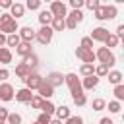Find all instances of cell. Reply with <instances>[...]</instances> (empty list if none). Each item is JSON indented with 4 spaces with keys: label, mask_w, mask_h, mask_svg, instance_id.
Segmentation results:
<instances>
[{
    "label": "cell",
    "mask_w": 124,
    "mask_h": 124,
    "mask_svg": "<svg viewBox=\"0 0 124 124\" xmlns=\"http://www.w3.org/2000/svg\"><path fill=\"white\" fill-rule=\"evenodd\" d=\"M95 58H97L101 64L108 66V68L116 64V56L112 54V50H108V48H105V46H99V48H97V52H95Z\"/></svg>",
    "instance_id": "obj_1"
},
{
    "label": "cell",
    "mask_w": 124,
    "mask_h": 124,
    "mask_svg": "<svg viewBox=\"0 0 124 124\" xmlns=\"http://www.w3.org/2000/svg\"><path fill=\"white\" fill-rule=\"evenodd\" d=\"M64 81L68 83V87H70V91H72V99L83 93V89H81V81L78 79L76 74H66V76H64Z\"/></svg>",
    "instance_id": "obj_2"
},
{
    "label": "cell",
    "mask_w": 124,
    "mask_h": 124,
    "mask_svg": "<svg viewBox=\"0 0 124 124\" xmlns=\"http://www.w3.org/2000/svg\"><path fill=\"white\" fill-rule=\"evenodd\" d=\"M52 35H54V31L50 29V25H45V27H41V29L35 33V39H37L41 45H48V43L52 41Z\"/></svg>",
    "instance_id": "obj_3"
},
{
    "label": "cell",
    "mask_w": 124,
    "mask_h": 124,
    "mask_svg": "<svg viewBox=\"0 0 124 124\" xmlns=\"http://www.w3.org/2000/svg\"><path fill=\"white\" fill-rule=\"evenodd\" d=\"M76 56H78L83 64H93V62L97 60L93 50H85V48H81V46H78V48H76Z\"/></svg>",
    "instance_id": "obj_4"
},
{
    "label": "cell",
    "mask_w": 124,
    "mask_h": 124,
    "mask_svg": "<svg viewBox=\"0 0 124 124\" xmlns=\"http://www.w3.org/2000/svg\"><path fill=\"white\" fill-rule=\"evenodd\" d=\"M45 79L39 76V74H35V72H31L27 78H25V87L29 89V91H33V89H39V85L43 83Z\"/></svg>",
    "instance_id": "obj_5"
},
{
    "label": "cell",
    "mask_w": 124,
    "mask_h": 124,
    "mask_svg": "<svg viewBox=\"0 0 124 124\" xmlns=\"http://www.w3.org/2000/svg\"><path fill=\"white\" fill-rule=\"evenodd\" d=\"M48 12L52 14V17H66V4L54 0V2L50 4V10H48Z\"/></svg>",
    "instance_id": "obj_6"
},
{
    "label": "cell",
    "mask_w": 124,
    "mask_h": 124,
    "mask_svg": "<svg viewBox=\"0 0 124 124\" xmlns=\"http://www.w3.org/2000/svg\"><path fill=\"white\" fill-rule=\"evenodd\" d=\"M16 31H19V27H17V21H16V19L6 21V23H0V33H4L6 37H8V35H14Z\"/></svg>",
    "instance_id": "obj_7"
},
{
    "label": "cell",
    "mask_w": 124,
    "mask_h": 124,
    "mask_svg": "<svg viewBox=\"0 0 124 124\" xmlns=\"http://www.w3.org/2000/svg\"><path fill=\"white\" fill-rule=\"evenodd\" d=\"M108 37V29H105V27H95L93 31H91V41H99V43H105V39Z\"/></svg>",
    "instance_id": "obj_8"
},
{
    "label": "cell",
    "mask_w": 124,
    "mask_h": 124,
    "mask_svg": "<svg viewBox=\"0 0 124 124\" xmlns=\"http://www.w3.org/2000/svg\"><path fill=\"white\" fill-rule=\"evenodd\" d=\"M46 83L54 89V87H58V85H62V83H64V76H62V74H58V72H50V74L46 76Z\"/></svg>",
    "instance_id": "obj_9"
},
{
    "label": "cell",
    "mask_w": 124,
    "mask_h": 124,
    "mask_svg": "<svg viewBox=\"0 0 124 124\" xmlns=\"http://www.w3.org/2000/svg\"><path fill=\"white\" fill-rule=\"evenodd\" d=\"M37 91H39V97H41V99H45V101H48V99L54 95V89H52L46 81H43V83L39 85V89H37Z\"/></svg>",
    "instance_id": "obj_10"
},
{
    "label": "cell",
    "mask_w": 124,
    "mask_h": 124,
    "mask_svg": "<svg viewBox=\"0 0 124 124\" xmlns=\"http://www.w3.org/2000/svg\"><path fill=\"white\" fill-rule=\"evenodd\" d=\"M17 35H19V39H21V43H29V45H31V41L35 39V31H33L31 27H21Z\"/></svg>",
    "instance_id": "obj_11"
},
{
    "label": "cell",
    "mask_w": 124,
    "mask_h": 124,
    "mask_svg": "<svg viewBox=\"0 0 124 124\" xmlns=\"http://www.w3.org/2000/svg\"><path fill=\"white\" fill-rule=\"evenodd\" d=\"M0 99L2 101H12L14 99V87L10 83H2L0 85Z\"/></svg>",
    "instance_id": "obj_12"
},
{
    "label": "cell",
    "mask_w": 124,
    "mask_h": 124,
    "mask_svg": "<svg viewBox=\"0 0 124 124\" xmlns=\"http://www.w3.org/2000/svg\"><path fill=\"white\" fill-rule=\"evenodd\" d=\"M14 97H16V101H19V103H29V101H31V97H33V93H31L27 87H23V89L16 91V93H14Z\"/></svg>",
    "instance_id": "obj_13"
},
{
    "label": "cell",
    "mask_w": 124,
    "mask_h": 124,
    "mask_svg": "<svg viewBox=\"0 0 124 124\" xmlns=\"http://www.w3.org/2000/svg\"><path fill=\"white\" fill-rule=\"evenodd\" d=\"M31 72H33V70H31V68H29L25 62H19V64L16 66V76H17V78H21L23 81H25V78H27Z\"/></svg>",
    "instance_id": "obj_14"
},
{
    "label": "cell",
    "mask_w": 124,
    "mask_h": 124,
    "mask_svg": "<svg viewBox=\"0 0 124 124\" xmlns=\"http://www.w3.org/2000/svg\"><path fill=\"white\" fill-rule=\"evenodd\" d=\"M23 14H25V6L19 4V2H14L12 8H10V16H12L14 19H17V17H21Z\"/></svg>",
    "instance_id": "obj_15"
},
{
    "label": "cell",
    "mask_w": 124,
    "mask_h": 124,
    "mask_svg": "<svg viewBox=\"0 0 124 124\" xmlns=\"http://www.w3.org/2000/svg\"><path fill=\"white\" fill-rule=\"evenodd\" d=\"M16 52H17L21 58H25V56H29L33 50H31V45H29V43H19V45L16 46Z\"/></svg>",
    "instance_id": "obj_16"
},
{
    "label": "cell",
    "mask_w": 124,
    "mask_h": 124,
    "mask_svg": "<svg viewBox=\"0 0 124 124\" xmlns=\"http://www.w3.org/2000/svg\"><path fill=\"white\" fill-rule=\"evenodd\" d=\"M97 85H99V78L93 74V76H89V78H85V79H83L81 89H93V87H97Z\"/></svg>",
    "instance_id": "obj_17"
},
{
    "label": "cell",
    "mask_w": 124,
    "mask_h": 124,
    "mask_svg": "<svg viewBox=\"0 0 124 124\" xmlns=\"http://www.w3.org/2000/svg\"><path fill=\"white\" fill-rule=\"evenodd\" d=\"M54 114H56V120H60V122L72 116V114H70V108H68V107H56Z\"/></svg>",
    "instance_id": "obj_18"
},
{
    "label": "cell",
    "mask_w": 124,
    "mask_h": 124,
    "mask_svg": "<svg viewBox=\"0 0 124 124\" xmlns=\"http://www.w3.org/2000/svg\"><path fill=\"white\" fill-rule=\"evenodd\" d=\"M12 62V50L8 46H2L0 48V64H10Z\"/></svg>",
    "instance_id": "obj_19"
},
{
    "label": "cell",
    "mask_w": 124,
    "mask_h": 124,
    "mask_svg": "<svg viewBox=\"0 0 124 124\" xmlns=\"http://www.w3.org/2000/svg\"><path fill=\"white\" fill-rule=\"evenodd\" d=\"M107 76H108V81H110V83H114V85H120V83H122V72L112 70V72H108Z\"/></svg>",
    "instance_id": "obj_20"
},
{
    "label": "cell",
    "mask_w": 124,
    "mask_h": 124,
    "mask_svg": "<svg viewBox=\"0 0 124 124\" xmlns=\"http://www.w3.org/2000/svg\"><path fill=\"white\" fill-rule=\"evenodd\" d=\"M39 21H41L43 27H45V25H50V21H52V14H50L48 10H43V12L39 14Z\"/></svg>",
    "instance_id": "obj_21"
},
{
    "label": "cell",
    "mask_w": 124,
    "mask_h": 124,
    "mask_svg": "<svg viewBox=\"0 0 124 124\" xmlns=\"http://www.w3.org/2000/svg\"><path fill=\"white\" fill-rule=\"evenodd\" d=\"M50 29H52V31H62V29H66V25H64V17H52V21H50Z\"/></svg>",
    "instance_id": "obj_22"
},
{
    "label": "cell",
    "mask_w": 124,
    "mask_h": 124,
    "mask_svg": "<svg viewBox=\"0 0 124 124\" xmlns=\"http://www.w3.org/2000/svg\"><path fill=\"white\" fill-rule=\"evenodd\" d=\"M79 74H81V76H85V78H89V76H93V74H95V66H93V64H81Z\"/></svg>",
    "instance_id": "obj_23"
},
{
    "label": "cell",
    "mask_w": 124,
    "mask_h": 124,
    "mask_svg": "<svg viewBox=\"0 0 124 124\" xmlns=\"http://www.w3.org/2000/svg\"><path fill=\"white\" fill-rule=\"evenodd\" d=\"M41 110L45 112V114H48V116H52L54 114V110H56V107L50 103V101H43V105H41Z\"/></svg>",
    "instance_id": "obj_24"
},
{
    "label": "cell",
    "mask_w": 124,
    "mask_h": 124,
    "mask_svg": "<svg viewBox=\"0 0 124 124\" xmlns=\"http://www.w3.org/2000/svg\"><path fill=\"white\" fill-rule=\"evenodd\" d=\"M118 41H120V39H118L116 35H112V33H108V37L105 39V45H107L105 48H108V50H110L112 46H116V45H118Z\"/></svg>",
    "instance_id": "obj_25"
},
{
    "label": "cell",
    "mask_w": 124,
    "mask_h": 124,
    "mask_svg": "<svg viewBox=\"0 0 124 124\" xmlns=\"http://www.w3.org/2000/svg\"><path fill=\"white\" fill-rule=\"evenodd\" d=\"M91 107H93V110H103V108H107V101L105 99H101V97H97V99H93V103H91Z\"/></svg>",
    "instance_id": "obj_26"
},
{
    "label": "cell",
    "mask_w": 124,
    "mask_h": 124,
    "mask_svg": "<svg viewBox=\"0 0 124 124\" xmlns=\"http://www.w3.org/2000/svg\"><path fill=\"white\" fill-rule=\"evenodd\" d=\"M19 43H21V39H19V35H17V33H14V35H8V37H6V45H8V46H17Z\"/></svg>",
    "instance_id": "obj_27"
},
{
    "label": "cell",
    "mask_w": 124,
    "mask_h": 124,
    "mask_svg": "<svg viewBox=\"0 0 124 124\" xmlns=\"http://www.w3.org/2000/svg\"><path fill=\"white\" fill-rule=\"evenodd\" d=\"M107 74H108V66H105V64L95 66V76H97V78H105Z\"/></svg>",
    "instance_id": "obj_28"
},
{
    "label": "cell",
    "mask_w": 124,
    "mask_h": 124,
    "mask_svg": "<svg viewBox=\"0 0 124 124\" xmlns=\"http://www.w3.org/2000/svg\"><path fill=\"white\" fill-rule=\"evenodd\" d=\"M6 124H21V114H17V112H10Z\"/></svg>",
    "instance_id": "obj_29"
},
{
    "label": "cell",
    "mask_w": 124,
    "mask_h": 124,
    "mask_svg": "<svg viewBox=\"0 0 124 124\" xmlns=\"http://www.w3.org/2000/svg\"><path fill=\"white\" fill-rule=\"evenodd\" d=\"M23 62H25V64H27V66H29L31 70H33V68H35V66L39 64V62H37V56H35L33 52H31L29 56H25V58H23Z\"/></svg>",
    "instance_id": "obj_30"
},
{
    "label": "cell",
    "mask_w": 124,
    "mask_h": 124,
    "mask_svg": "<svg viewBox=\"0 0 124 124\" xmlns=\"http://www.w3.org/2000/svg\"><path fill=\"white\" fill-rule=\"evenodd\" d=\"M114 97H116L118 103L124 101V85H122V83H120V85H114Z\"/></svg>",
    "instance_id": "obj_31"
},
{
    "label": "cell",
    "mask_w": 124,
    "mask_h": 124,
    "mask_svg": "<svg viewBox=\"0 0 124 124\" xmlns=\"http://www.w3.org/2000/svg\"><path fill=\"white\" fill-rule=\"evenodd\" d=\"M105 14H107V19H112V17H116L118 10H116V6H105Z\"/></svg>",
    "instance_id": "obj_32"
},
{
    "label": "cell",
    "mask_w": 124,
    "mask_h": 124,
    "mask_svg": "<svg viewBox=\"0 0 124 124\" xmlns=\"http://www.w3.org/2000/svg\"><path fill=\"white\" fill-rule=\"evenodd\" d=\"M43 101H45V99H41L39 95H33V97H31V101H29V105H31V108H41Z\"/></svg>",
    "instance_id": "obj_33"
},
{
    "label": "cell",
    "mask_w": 124,
    "mask_h": 124,
    "mask_svg": "<svg viewBox=\"0 0 124 124\" xmlns=\"http://www.w3.org/2000/svg\"><path fill=\"white\" fill-rule=\"evenodd\" d=\"M79 46H81V48H85V50H93V41H91L89 37H83V39H81V43H79Z\"/></svg>",
    "instance_id": "obj_34"
},
{
    "label": "cell",
    "mask_w": 124,
    "mask_h": 124,
    "mask_svg": "<svg viewBox=\"0 0 124 124\" xmlns=\"http://www.w3.org/2000/svg\"><path fill=\"white\" fill-rule=\"evenodd\" d=\"M70 17H72L76 23H81V21H83V14H81V10H74V12L70 14Z\"/></svg>",
    "instance_id": "obj_35"
},
{
    "label": "cell",
    "mask_w": 124,
    "mask_h": 124,
    "mask_svg": "<svg viewBox=\"0 0 124 124\" xmlns=\"http://www.w3.org/2000/svg\"><path fill=\"white\" fill-rule=\"evenodd\" d=\"M120 108H122V107H120V103H118V101H108V110H110L112 114L120 112Z\"/></svg>",
    "instance_id": "obj_36"
},
{
    "label": "cell",
    "mask_w": 124,
    "mask_h": 124,
    "mask_svg": "<svg viewBox=\"0 0 124 124\" xmlns=\"http://www.w3.org/2000/svg\"><path fill=\"white\" fill-rule=\"evenodd\" d=\"M95 17H97L99 21H103V19H107V14H105V6H99V8L95 10Z\"/></svg>",
    "instance_id": "obj_37"
},
{
    "label": "cell",
    "mask_w": 124,
    "mask_h": 124,
    "mask_svg": "<svg viewBox=\"0 0 124 124\" xmlns=\"http://www.w3.org/2000/svg\"><path fill=\"white\" fill-rule=\"evenodd\" d=\"M64 25H66V29H76V27H78V23H76L70 16H66V17H64Z\"/></svg>",
    "instance_id": "obj_38"
},
{
    "label": "cell",
    "mask_w": 124,
    "mask_h": 124,
    "mask_svg": "<svg viewBox=\"0 0 124 124\" xmlns=\"http://www.w3.org/2000/svg\"><path fill=\"white\" fill-rule=\"evenodd\" d=\"M74 103H76L78 107H83V105L87 103V97H85V93H81V95H78V97H74Z\"/></svg>",
    "instance_id": "obj_39"
},
{
    "label": "cell",
    "mask_w": 124,
    "mask_h": 124,
    "mask_svg": "<svg viewBox=\"0 0 124 124\" xmlns=\"http://www.w3.org/2000/svg\"><path fill=\"white\" fill-rule=\"evenodd\" d=\"M50 120H52V118H50L48 114H45V112H41V114H39V118H37V122H39V124H50Z\"/></svg>",
    "instance_id": "obj_40"
},
{
    "label": "cell",
    "mask_w": 124,
    "mask_h": 124,
    "mask_svg": "<svg viewBox=\"0 0 124 124\" xmlns=\"http://www.w3.org/2000/svg\"><path fill=\"white\" fill-rule=\"evenodd\" d=\"M29 10H39L41 8V2L39 0H27V4H25Z\"/></svg>",
    "instance_id": "obj_41"
},
{
    "label": "cell",
    "mask_w": 124,
    "mask_h": 124,
    "mask_svg": "<svg viewBox=\"0 0 124 124\" xmlns=\"http://www.w3.org/2000/svg\"><path fill=\"white\" fill-rule=\"evenodd\" d=\"M83 4H85L89 10H93V12H95V10L101 6V4H99V0H87V2H83Z\"/></svg>",
    "instance_id": "obj_42"
},
{
    "label": "cell",
    "mask_w": 124,
    "mask_h": 124,
    "mask_svg": "<svg viewBox=\"0 0 124 124\" xmlns=\"http://www.w3.org/2000/svg\"><path fill=\"white\" fill-rule=\"evenodd\" d=\"M66 124H83V118L81 116H70V118H66Z\"/></svg>",
    "instance_id": "obj_43"
},
{
    "label": "cell",
    "mask_w": 124,
    "mask_h": 124,
    "mask_svg": "<svg viewBox=\"0 0 124 124\" xmlns=\"http://www.w3.org/2000/svg\"><path fill=\"white\" fill-rule=\"evenodd\" d=\"M8 110L4 108V107H0V124H6V120H8Z\"/></svg>",
    "instance_id": "obj_44"
},
{
    "label": "cell",
    "mask_w": 124,
    "mask_h": 124,
    "mask_svg": "<svg viewBox=\"0 0 124 124\" xmlns=\"http://www.w3.org/2000/svg\"><path fill=\"white\" fill-rule=\"evenodd\" d=\"M70 6H72L74 10H79V8L83 6V0H70Z\"/></svg>",
    "instance_id": "obj_45"
},
{
    "label": "cell",
    "mask_w": 124,
    "mask_h": 124,
    "mask_svg": "<svg viewBox=\"0 0 124 124\" xmlns=\"http://www.w3.org/2000/svg\"><path fill=\"white\" fill-rule=\"evenodd\" d=\"M12 19H14V17H12L10 14H2V16H0V23H6V21H12Z\"/></svg>",
    "instance_id": "obj_46"
},
{
    "label": "cell",
    "mask_w": 124,
    "mask_h": 124,
    "mask_svg": "<svg viewBox=\"0 0 124 124\" xmlns=\"http://www.w3.org/2000/svg\"><path fill=\"white\" fill-rule=\"evenodd\" d=\"M8 78H10V72H8L6 68H2V70H0V81H2V79H8Z\"/></svg>",
    "instance_id": "obj_47"
},
{
    "label": "cell",
    "mask_w": 124,
    "mask_h": 124,
    "mask_svg": "<svg viewBox=\"0 0 124 124\" xmlns=\"http://www.w3.org/2000/svg\"><path fill=\"white\" fill-rule=\"evenodd\" d=\"M116 37H118V39L124 37V25H118V27H116Z\"/></svg>",
    "instance_id": "obj_48"
},
{
    "label": "cell",
    "mask_w": 124,
    "mask_h": 124,
    "mask_svg": "<svg viewBox=\"0 0 124 124\" xmlns=\"http://www.w3.org/2000/svg\"><path fill=\"white\" fill-rule=\"evenodd\" d=\"M12 0H0V8H12Z\"/></svg>",
    "instance_id": "obj_49"
},
{
    "label": "cell",
    "mask_w": 124,
    "mask_h": 124,
    "mask_svg": "<svg viewBox=\"0 0 124 124\" xmlns=\"http://www.w3.org/2000/svg\"><path fill=\"white\" fill-rule=\"evenodd\" d=\"M101 124H114V122H112L108 116H105V118H101Z\"/></svg>",
    "instance_id": "obj_50"
},
{
    "label": "cell",
    "mask_w": 124,
    "mask_h": 124,
    "mask_svg": "<svg viewBox=\"0 0 124 124\" xmlns=\"http://www.w3.org/2000/svg\"><path fill=\"white\" fill-rule=\"evenodd\" d=\"M4 45H6V35H4V33H0V48H2Z\"/></svg>",
    "instance_id": "obj_51"
},
{
    "label": "cell",
    "mask_w": 124,
    "mask_h": 124,
    "mask_svg": "<svg viewBox=\"0 0 124 124\" xmlns=\"http://www.w3.org/2000/svg\"><path fill=\"white\" fill-rule=\"evenodd\" d=\"M50 124H62V122H60V120H56V118H54V120H50Z\"/></svg>",
    "instance_id": "obj_52"
},
{
    "label": "cell",
    "mask_w": 124,
    "mask_h": 124,
    "mask_svg": "<svg viewBox=\"0 0 124 124\" xmlns=\"http://www.w3.org/2000/svg\"><path fill=\"white\" fill-rule=\"evenodd\" d=\"M35 124H39V122H35Z\"/></svg>",
    "instance_id": "obj_53"
},
{
    "label": "cell",
    "mask_w": 124,
    "mask_h": 124,
    "mask_svg": "<svg viewBox=\"0 0 124 124\" xmlns=\"http://www.w3.org/2000/svg\"><path fill=\"white\" fill-rule=\"evenodd\" d=\"M0 16H2V12H0Z\"/></svg>",
    "instance_id": "obj_54"
}]
</instances>
